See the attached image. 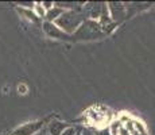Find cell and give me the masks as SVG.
<instances>
[{"label":"cell","instance_id":"cell-14","mask_svg":"<svg viewBox=\"0 0 155 135\" xmlns=\"http://www.w3.org/2000/svg\"><path fill=\"white\" fill-rule=\"evenodd\" d=\"M119 135H130V131H128L126 127H123V126H121L120 131H119Z\"/></svg>","mask_w":155,"mask_h":135},{"label":"cell","instance_id":"cell-13","mask_svg":"<svg viewBox=\"0 0 155 135\" xmlns=\"http://www.w3.org/2000/svg\"><path fill=\"white\" fill-rule=\"evenodd\" d=\"M81 135H93V131L89 130V128H82V130H81Z\"/></svg>","mask_w":155,"mask_h":135},{"label":"cell","instance_id":"cell-12","mask_svg":"<svg viewBox=\"0 0 155 135\" xmlns=\"http://www.w3.org/2000/svg\"><path fill=\"white\" fill-rule=\"evenodd\" d=\"M41 4H42V7H43L46 11L51 10V8L54 7V3H51V2H42V3H41Z\"/></svg>","mask_w":155,"mask_h":135},{"label":"cell","instance_id":"cell-7","mask_svg":"<svg viewBox=\"0 0 155 135\" xmlns=\"http://www.w3.org/2000/svg\"><path fill=\"white\" fill-rule=\"evenodd\" d=\"M64 11H65V10H62V8L57 7V5L54 4V7H53L51 10L46 11V15H45V19H46V22H51V23H54L55 20L58 19V18L61 16L62 14H64Z\"/></svg>","mask_w":155,"mask_h":135},{"label":"cell","instance_id":"cell-5","mask_svg":"<svg viewBox=\"0 0 155 135\" xmlns=\"http://www.w3.org/2000/svg\"><path fill=\"white\" fill-rule=\"evenodd\" d=\"M43 120H35V122H30L26 124L20 126L19 128L14 131V135H34L42 128L43 126Z\"/></svg>","mask_w":155,"mask_h":135},{"label":"cell","instance_id":"cell-8","mask_svg":"<svg viewBox=\"0 0 155 135\" xmlns=\"http://www.w3.org/2000/svg\"><path fill=\"white\" fill-rule=\"evenodd\" d=\"M19 12L22 15H25L28 20H31V22H34V23L39 22V18L34 14V11H32V10H27V8H19Z\"/></svg>","mask_w":155,"mask_h":135},{"label":"cell","instance_id":"cell-3","mask_svg":"<svg viewBox=\"0 0 155 135\" xmlns=\"http://www.w3.org/2000/svg\"><path fill=\"white\" fill-rule=\"evenodd\" d=\"M108 12L111 19L115 23L121 22L123 19H126L127 16V7L123 3H108Z\"/></svg>","mask_w":155,"mask_h":135},{"label":"cell","instance_id":"cell-1","mask_svg":"<svg viewBox=\"0 0 155 135\" xmlns=\"http://www.w3.org/2000/svg\"><path fill=\"white\" fill-rule=\"evenodd\" d=\"M85 19H86V16L81 11V7H80V8H77V10L64 11V14L55 20L54 25L58 27V29H61L65 34L71 37V35L78 30V27L84 23Z\"/></svg>","mask_w":155,"mask_h":135},{"label":"cell","instance_id":"cell-10","mask_svg":"<svg viewBox=\"0 0 155 135\" xmlns=\"http://www.w3.org/2000/svg\"><path fill=\"white\" fill-rule=\"evenodd\" d=\"M78 128L77 127H73V126H68L64 130V133H62L61 135H77V133H78Z\"/></svg>","mask_w":155,"mask_h":135},{"label":"cell","instance_id":"cell-4","mask_svg":"<svg viewBox=\"0 0 155 135\" xmlns=\"http://www.w3.org/2000/svg\"><path fill=\"white\" fill-rule=\"evenodd\" d=\"M42 29H43V31L46 32L47 37L54 38V39H70L71 38L70 35L65 34L61 29H58V27L51 22H46V20H45L42 23Z\"/></svg>","mask_w":155,"mask_h":135},{"label":"cell","instance_id":"cell-11","mask_svg":"<svg viewBox=\"0 0 155 135\" xmlns=\"http://www.w3.org/2000/svg\"><path fill=\"white\" fill-rule=\"evenodd\" d=\"M93 135H111L109 128H100V130L93 131Z\"/></svg>","mask_w":155,"mask_h":135},{"label":"cell","instance_id":"cell-9","mask_svg":"<svg viewBox=\"0 0 155 135\" xmlns=\"http://www.w3.org/2000/svg\"><path fill=\"white\" fill-rule=\"evenodd\" d=\"M32 11H34V14L37 15L39 19H41V18H45V15H46V10L42 7V4H41V3H35Z\"/></svg>","mask_w":155,"mask_h":135},{"label":"cell","instance_id":"cell-15","mask_svg":"<svg viewBox=\"0 0 155 135\" xmlns=\"http://www.w3.org/2000/svg\"><path fill=\"white\" fill-rule=\"evenodd\" d=\"M77 135H81V130H80V131H78V133H77Z\"/></svg>","mask_w":155,"mask_h":135},{"label":"cell","instance_id":"cell-2","mask_svg":"<svg viewBox=\"0 0 155 135\" xmlns=\"http://www.w3.org/2000/svg\"><path fill=\"white\" fill-rule=\"evenodd\" d=\"M105 35L103 27L100 26L99 22L96 20H91V19H85L84 23L78 27L76 32L71 35L73 39H97V38H101Z\"/></svg>","mask_w":155,"mask_h":135},{"label":"cell","instance_id":"cell-6","mask_svg":"<svg viewBox=\"0 0 155 135\" xmlns=\"http://www.w3.org/2000/svg\"><path fill=\"white\" fill-rule=\"evenodd\" d=\"M66 127H68V124L65 122L51 120L49 123V133H50V135H61Z\"/></svg>","mask_w":155,"mask_h":135}]
</instances>
